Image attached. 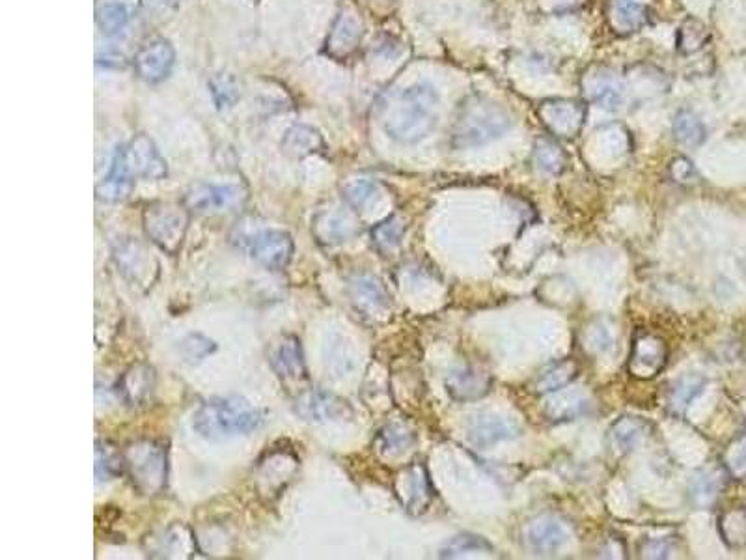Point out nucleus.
I'll use <instances>...</instances> for the list:
<instances>
[{"mask_svg": "<svg viewBox=\"0 0 746 560\" xmlns=\"http://www.w3.org/2000/svg\"><path fill=\"white\" fill-rule=\"evenodd\" d=\"M437 107L439 94L431 84H413L381 103V126L390 139L415 144L437 126Z\"/></svg>", "mask_w": 746, "mask_h": 560, "instance_id": "nucleus-1", "label": "nucleus"}, {"mask_svg": "<svg viewBox=\"0 0 746 560\" xmlns=\"http://www.w3.org/2000/svg\"><path fill=\"white\" fill-rule=\"evenodd\" d=\"M260 424L258 407L239 396L209 398L193 415L194 432L211 441L252 434Z\"/></svg>", "mask_w": 746, "mask_h": 560, "instance_id": "nucleus-2", "label": "nucleus"}, {"mask_svg": "<svg viewBox=\"0 0 746 560\" xmlns=\"http://www.w3.org/2000/svg\"><path fill=\"white\" fill-rule=\"evenodd\" d=\"M512 126V114L495 99L469 96L457 109L452 146L457 150L482 146L502 137Z\"/></svg>", "mask_w": 746, "mask_h": 560, "instance_id": "nucleus-3", "label": "nucleus"}, {"mask_svg": "<svg viewBox=\"0 0 746 560\" xmlns=\"http://www.w3.org/2000/svg\"><path fill=\"white\" fill-rule=\"evenodd\" d=\"M125 473L142 495H157L166 486V450L152 439H140L124 450Z\"/></svg>", "mask_w": 746, "mask_h": 560, "instance_id": "nucleus-4", "label": "nucleus"}, {"mask_svg": "<svg viewBox=\"0 0 746 560\" xmlns=\"http://www.w3.org/2000/svg\"><path fill=\"white\" fill-rule=\"evenodd\" d=\"M146 236L161 251L174 256L183 245L189 228V210L174 202H153L142 215Z\"/></svg>", "mask_w": 746, "mask_h": 560, "instance_id": "nucleus-5", "label": "nucleus"}, {"mask_svg": "<svg viewBox=\"0 0 746 560\" xmlns=\"http://www.w3.org/2000/svg\"><path fill=\"white\" fill-rule=\"evenodd\" d=\"M241 247L250 258L269 271L286 269L293 258V238L286 230L260 228L241 236Z\"/></svg>", "mask_w": 746, "mask_h": 560, "instance_id": "nucleus-6", "label": "nucleus"}, {"mask_svg": "<svg viewBox=\"0 0 746 560\" xmlns=\"http://www.w3.org/2000/svg\"><path fill=\"white\" fill-rule=\"evenodd\" d=\"M112 258L118 271L124 275L127 282H131V286H152L159 264L153 258L150 249L144 243H140L139 239L125 238L116 241L112 249Z\"/></svg>", "mask_w": 746, "mask_h": 560, "instance_id": "nucleus-7", "label": "nucleus"}, {"mask_svg": "<svg viewBox=\"0 0 746 560\" xmlns=\"http://www.w3.org/2000/svg\"><path fill=\"white\" fill-rule=\"evenodd\" d=\"M245 200L247 191L237 183H196L183 196V206L194 213H224Z\"/></svg>", "mask_w": 746, "mask_h": 560, "instance_id": "nucleus-8", "label": "nucleus"}, {"mask_svg": "<svg viewBox=\"0 0 746 560\" xmlns=\"http://www.w3.org/2000/svg\"><path fill=\"white\" fill-rule=\"evenodd\" d=\"M118 150L124 157L127 170L135 180L157 182L166 178L168 165L165 157L157 150L155 142L148 135H137Z\"/></svg>", "mask_w": 746, "mask_h": 560, "instance_id": "nucleus-9", "label": "nucleus"}, {"mask_svg": "<svg viewBox=\"0 0 746 560\" xmlns=\"http://www.w3.org/2000/svg\"><path fill=\"white\" fill-rule=\"evenodd\" d=\"M539 120L554 137L573 139L579 135L584 120L586 107L577 99H547L539 103Z\"/></svg>", "mask_w": 746, "mask_h": 560, "instance_id": "nucleus-10", "label": "nucleus"}, {"mask_svg": "<svg viewBox=\"0 0 746 560\" xmlns=\"http://www.w3.org/2000/svg\"><path fill=\"white\" fill-rule=\"evenodd\" d=\"M668 363V346L661 336L651 333H638L633 340L631 357H629V374L635 379L657 378Z\"/></svg>", "mask_w": 746, "mask_h": 560, "instance_id": "nucleus-11", "label": "nucleus"}, {"mask_svg": "<svg viewBox=\"0 0 746 560\" xmlns=\"http://www.w3.org/2000/svg\"><path fill=\"white\" fill-rule=\"evenodd\" d=\"M293 411L306 422H332L351 417V407L346 400L323 389L301 392L295 398Z\"/></svg>", "mask_w": 746, "mask_h": 560, "instance_id": "nucleus-12", "label": "nucleus"}, {"mask_svg": "<svg viewBox=\"0 0 746 560\" xmlns=\"http://www.w3.org/2000/svg\"><path fill=\"white\" fill-rule=\"evenodd\" d=\"M176 64V49L166 38H153L135 56V71L146 83H161Z\"/></svg>", "mask_w": 746, "mask_h": 560, "instance_id": "nucleus-13", "label": "nucleus"}, {"mask_svg": "<svg viewBox=\"0 0 746 560\" xmlns=\"http://www.w3.org/2000/svg\"><path fill=\"white\" fill-rule=\"evenodd\" d=\"M362 36H364V23L359 12L344 8L340 14L336 15L332 23L331 32L327 38V53L336 60H344L359 49Z\"/></svg>", "mask_w": 746, "mask_h": 560, "instance_id": "nucleus-14", "label": "nucleus"}, {"mask_svg": "<svg viewBox=\"0 0 746 560\" xmlns=\"http://www.w3.org/2000/svg\"><path fill=\"white\" fill-rule=\"evenodd\" d=\"M396 491L401 503L411 514L426 512L433 499V488L426 467L420 462H415L407 469H403L396 482Z\"/></svg>", "mask_w": 746, "mask_h": 560, "instance_id": "nucleus-15", "label": "nucleus"}, {"mask_svg": "<svg viewBox=\"0 0 746 560\" xmlns=\"http://www.w3.org/2000/svg\"><path fill=\"white\" fill-rule=\"evenodd\" d=\"M493 387V376L480 366H461L448 374L446 391L456 402H474L487 396Z\"/></svg>", "mask_w": 746, "mask_h": 560, "instance_id": "nucleus-16", "label": "nucleus"}, {"mask_svg": "<svg viewBox=\"0 0 746 560\" xmlns=\"http://www.w3.org/2000/svg\"><path fill=\"white\" fill-rule=\"evenodd\" d=\"M521 434L517 422L508 417H498L495 413H482L472 417L467 426L469 441L476 447H491L500 441L513 439Z\"/></svg>", "mask_w": 746, "mask_h": 560, "instance_id": "nucleus-17", "label": "nucleus"}, {"mask_svg": "<svg viewBox=\"0 0 746 560\" xmlns=\"http://www.w3.org/2000/svg\"><path fill=\"white\" fill-rule=\"evenodd\" d=\"M349 297L357 310L368 316L383 314L390 307V295L385 284L368 273H360L349 280Z\"/></svg>", "mask_w": 746, "mask_h": 560, "instance_id": "nucleus-18", "label": "nucleus"}, {"mask_svg": "<svg viewBox=\"0 0 746 560\" xmlns=\"http://www.w3.org/2000/svg\"><path fill=\"white\" fill-rule=\"evenodd\" d=\"M726 469L724 465H709L698 469L689 480V501L696 508H709L719 501L726 488Z\"/></svg>", "mask_w": 746, "mask_h": 560, "instance_id": "nucleus-19", "label": "nucleus"}, {"mask_svg": "<svg viewBox=\"0 0 746 560\" xmlns=\"http://www.w3.org/2000/svg\"><path fill=\"white\" fill-rule=\"evenodd\" d=\"M269 363L275 374L284 381L301 379L306 374L304 368L303 348L297 336H282L269 351Z\"/></svg>", "mask_w": 746, "mask_h": 560, "instance_id": "nucleus-20", "label": "nucleus"}, {"mask_svg": "<svg viewBox=\"0 0 746 560\" xmlns=\"http://www.w3.org/2000/svg\"><path fill=\"white\" fill-rule=\"evenodd\" d=\"M566 542V529L553 516L534 519L526 529V544L538 555H553Z\"/></svg>", "mask_w": 746, "mask_h": 560, "instance_id": "nucleus-21", "label": "nucleus"}, {"mask_svg": "<svg viewBox=\"0 0 746 560\" xmlns=\"http://www.w3.org/2000/svg\"><path fill=\"white\" fill-rule=\"evenodd\" d=\"M155 387V370L148 364L131 366L118 381V392L122 394L125 404L131 407L142 406L153 394Z\"/></svg>", "mask_w": 746, "mask_h": 560, "instance_id": "nucleus-22", "label": "nucleus"}, {"mask_svg": "<svg viewBox=\"0 0 746 560\" xmlns=\"http://www.w3.org/2000/svg\"><path fill=\"white\" fill-rule=\"evenodd\" d=\"M280 146L291 159H306L310 155L323 154L325 139L316 127L295 124L284 133Z\"/></svg>", "mask_w": 746, "mask_h": 560, "instance_id": "nucleus-23", "label": "nucleus"}, {"mask_svg": "<svg viewBox=\"0 0 746 560\" xmlns=\"http://www.w3.org/2000/svg\"><path fill=\"white\" fill-rule=\"evenodd\" d=\"M133 185H135V178L127 170V165H125L124 157L120 154V150H116V154L112 157L109 174L101 182L97 183V198L103 200V202H111V204L122 202L127 196L131 195Z\"/></svg>", "mask_w": 746, "mask_h": 560, "instance_id": "nucleus-24", "label": "nucleus"}, {"mask_svg": "<svg viewBox=\"0 0 746 560\" xmlns=\"http://www.w3.org/2000/svg\"><path fill=\"white\" fill-rule=\"evenodd\" d=\"M588 409V398L584 392L579 389H560V391L551 392L547 398L543 413L551 422H567V420L577 419L586 413Z\"/></svg>", "mask_w": 746, "mask_h": 560, "instance_id": "nucleus-25", "label": "nucleus"}, {"mask_svg": "<svg viewBox=\"0 0 746 560\" xmlns=\"http://www.w3.org/2000/svg\"><path fill=\"white\" fill-rule=\"evenodd\" d=\"M314 234L323 245H340L355 234V223L344 211H321L314 221Z\"/></svg>", "mask_w": 746, "mask_h": 560, "instance_id": "nucleus-26", "label": "nucleus"}, {"mask_svg": "<svg viewBox=\"0 0 746 560\" xmlns=\"http://www.w3.org/2000/svg\"><path fill=\"white\" fill-rule=\"evenodd\" d=\"M590 99L595 105L607 109V111H616L623 105V84L616 75L608 71H599L594 77L588 79L586 83Z\"/></svg>", "mask_w": 746, "mask_h": 560, "instance_id": "nucleus-27", "label": "nucleus"}, {"mask_svg": "<svg viewBox=\"0 0 746 560\" xmlns=\"http://www.w3.org/2000/svg\"><path fill=\"white\" fill-rule=\"evenodd\" d=\"M646 434H648V422H644L640 417L625 415L612 424L608 439H610V445L618 452L627 454L635 450L636 445L646 437Z\"/></svg>", "mask_w": 746, "mask_h": 560, "instance_id": "nucleus-28", "label": "nucleus"}, {"mask_svg": "<svg viewBox=\"0 0 746 560\" xmlns=\"http://www.w3.org/2000/svg\"><path fill=\"white\" fill-rule=\"evenodd\" d=\"M577 374H579V364L575 363L573 359L558 361V363L547 366L539 374L536 383H534V391L538 394H551V392L560 391L577 378Z\"/></svg>", "mask_w": 746, "mask_h": 560, "instance_id": "nucleus-29", "label": "nucleus"}, {"mask_svg": "<svg viewBox=\"0 0 746 560\" xmlns=\"http://www.w3.org/2000/svg\"><path fill=\"white\" fill-rule=\"evenodd\" d=\"M705 379L698 374H687L676 379L668 392V409L674 415H683L687 407L691 406L692 400L704 391Z\"/></svg>", "mask_w": 746, "mask_h": 560, "instance_id": "nucleus-30", "label": "nucleus"}, {"mask_svg": "<svg viewBox=\"0 0 746 560\" xmlns=\"http://www.w3.org/2000/svg\"><path fill=\"white\" fill-rule=\"evenodd\" d=\"M125 473V456L118 447L109 441L96 443V478L97 484L109 482Z\"/></svg>", "mask_w": 746, "mask_h": 560, "instance_id": "nucleus-31", "label": "nucleus"}, {"mask_svg": "<svg viewBox=\"0 0 746 560\" xmlns=\"http://www.w3.org/2000/svg\"><path fill=\"white\" fill-rule=\"evenodd\" d=\"M674 137L687 148H698L707 139V129L694 112L679 111L674 118Z\"/></svg>", "mask_w": 746, "mask_h": 560, "instance_id": "nucleus-32", "label": "nucleus"}, {"mask_svg": "<svg viewBox=\"0 0 746 560\" xmlns=\"http://www.w3.org/2000/svg\"><path fill=\"white\" fill-rule=\"evenodd\" d=\"M377 443H379V450H381L385 456L396 458V456H401L403 452H407L409 448L413 447V443H415V434H413L407 426L394 422V424H387V426L379 432V435H377Z\"/></svg>", "mask_w": 746, "mask_h": 560, "instance_id": "nucleus-33", "label": "nucleus"}, {"mask_svg": "<svg viewBox=\"0 0 746 560\" xmlns=\"http://www.w3.org/2000/svg\"><path fill=\"white\" fill-rule=\"evenodd\" d=\"M610 12H612L614 25L625 32H635L638 28L644 27L648 21L646 8L640 6L635 0H612Z\"/></svg>", "mask_w": 746, "mask_h": 560, "instance_id": "nucleus-34", "label": "nucleus"}, {"mask_svg": "<svg viewBox=\"0 0 746 560\" xmlns=\"http://www.w3.org/2000/svg\"><path fill=\"white\" fill-rule=\"evenodd\" d=\"M97 28L103 36L114 38L122 34L129 25V10L120 2L101 4L96 12Z\"/></svg>", "mask_w": 746, "mask_h": 560, "instance_id": "nucleus-35", "label": "nucleus"}, {"mask_svg": "<svg viewBox=\"0 0 746 560\" xmlns=\"http://www.w3.org/2000/svg\"><path fill=\"white\" fill-rule=\"evenodd\" d=\"M532 163L541 172L547 174H562L567 165V155L553 140H538L534 146Z\"/></svg>", "mask_w": 746, "mask_h": 560, "instance_id": "nucleus-36", "label": "nucleus"}, {"mask_svg": "<svg viewBox=\"0 0 746 560\" xmlns=\"http://www.w3.org/2000/svg\"><path fill=\"white\" fill-rule=\"evenodd\" d=\"M407 224L400 215H390L385 221L375 224L372 230V239L379 251L388 252L396 249L405 236Z\"/></svg>", "mask_w": 746, "mask_h": 560, "instance_id": "nucleus-37", "label": "nucleus"}, {"mask_svg": "<svg viewBox=\"0 0 746 560\" xmlns=\"http://www.w3.org/2000/svg\"><path fill=\"white\" fill-rule=\"evenodd\" d=\"M209 90H211V98L215 101V105H217L219 111L232 109L235 103L239 101V98H241L239 83L235 81L234 75H230V73H217L209 81Z\"/></svg>", "mask_w": 746, "mask_h": 560, "instance_id": "nucleus-38", "label": "nucleus"}, {"mask_svg": "<svg viewBox=\"0 0 746 560\" xmlns=\"http://www.w3.org/2000/svg\"><path fill=\"white\" fill-rule=\"evenodd\" d=\"M493 551V546L476 534H457L441 549V559H461L469 553Z\"/></svg>", "mask_w": 746, "mask_h": 560, "instance_id": "nucleus-39", "label": "nucleus"}, {"mask_svg": "<svg viewBox=\"0 0 746 560\" xmlns=\"http://www.w3.org/2000/svg\"><path fill=\"white\" fill-rule=\"evenodd\" d=\"M720 534L730 547L746 546V508H733L719 521Z\"/></svg>", "mask_w": 746, "mask_h": 560, "instance_id": "nucleus-40", "label": "nucleus"}, {"mask_svg": "<svg viewBox=\"0 0 746 560\" xmlns=\"http://www.w3.org/2000/svg\"><path fill=\"white\" fill-rule=\"evenodd\" d=\"M178 350H180L181 359L185 363L198 364L202 363L204 359H208L211 353H215L217 344H215V340H211L206 335L191 333L181 340Z\"/></svg>", "mask_w": 746, "mask_h": 560, "instance_id": "nucleus-41", "label": "nucleus"}, {"mask_svg": "<svg viewBox=\"0 0 746 560\" xmlns=\"http://www.w3.org/2000/svg\"><path fill=\"white\" fill-rule=\"evenodd\" d=\"M707 40H709V30L704 23L698 19H689L683 23V27L679 28L677 49L685 55H691V53L700 51Z\"/></svg>", "mask_w": 746, "mask_h": 560, "instance_id": "nucleus-42", "label": "nucleus"}, {"mask_svg": "<svg viewBox=\"0 0 746 560\" xmlns=\"http://www.w3.org/2000/svg\"><path fill=\"white\" fill-rule=\"evenodd\" d=\"M722 465L733 480L746 482V435L735 437L722 454Z\"/></svg>", "mask_w": 746, "mask_h": 560, "instance_id": "nucleus-43", "label": "nucleus"}, {"mask_svg": "<svg viewBox=\"0 0 746 560\" xmlns=\"http://www.w3.org/2000/svg\"><path fill=\"white\" fill-rule=\"evenodd\" d=\"M377 185L370 180H353L346 183L344 187V198L353 210L364 211L372 206L373 200L377 198Z\"/></svg>", "mask_w": 746, "mask_h": 560, "instance_id": "nucleus-44", "label": "nucleus"}, {"mask_svg": "<svg viewBox=\"0 0 746 560\" xmlns=\"http://www.w3.org/2000/svg\"><path fill=\"white\" fill-rule=\"evenodd\" d=\"M674 553V544H670L666 538H655L644 546V557L648 559H668Z\"/></svg>", "mask_w": 746, "mask_h": 560, "instance_id": "nucleus-45", "label": "nucleus"}, {"mask_svg": "<svg viewBox=\"0 0 746 560\" xmlns=\"http://www.w3.org/2000/svg\"><path fill=\"white\" fill-rule=\"evenodd\" d=\"M144 10L155 15H165L178 6V0H140Z\"/></svg>", "mask_w": 746, "mask_h": 560, "instance_id": "nucleus-46", "label": "nucleus"}, {"mask_svg": "<svg viewBox=\"0 0 746 560\" xmlns=\"http://www.w3.org/2000/svg\"><path fill=\"white\" fill-rule=\"evenodd\" d=\"M672 170H674V178L677 182H687V180H691V176L694 174L691 161H687L683 157L672 163Z\"/></svg>", "mask_w": 746, "mask_h": 560, "instance_id": "nucleus-47", "label": "nucleus"}]
</instances>
